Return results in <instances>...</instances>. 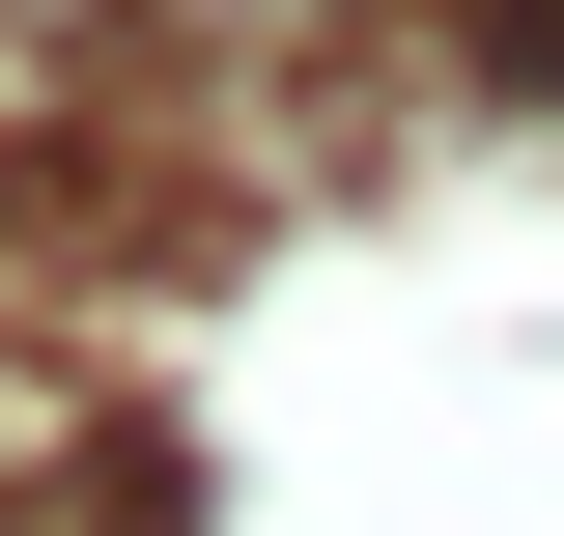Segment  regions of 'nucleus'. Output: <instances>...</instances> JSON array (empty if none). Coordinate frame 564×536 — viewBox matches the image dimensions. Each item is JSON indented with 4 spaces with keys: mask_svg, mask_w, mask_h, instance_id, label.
Listing matches in <instances>:
<instances>
[{
    "mask_svg": "<svg viewBox=\"0 0 564 536\" xmlns=\"http://www.w3.org/2000/svg\"><path fill=\"white\" fill-rule=\"evenodd\" d=\"M536 85H564V0H536Z\"/></svg>",
    "mask_w": 564,
    "mask_h": 536,
    "instance_id": "f257e3e1",
    "label": "nucleus"
}]
</instances>
